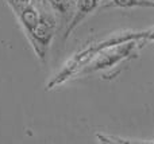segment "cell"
Listing matches in <instances>:
<instances>
[{"mask_svg":"<svg viewBox=\"0 0 154 144\" xmlns=\"http://www.w3.org/2000/svg\"><path fill=\"white\" fill-rule=\"evenodd\" d=\"M15 15L18 16L19 22H20V26L23 27L24 32H26V37L35 28L38 20H39V10H38V7L34 3H31V4H29L27 7L22 8Z\"/></svg>","mask_w":154,"mask_h":144,"instance_id":"obj_4","label":"cell"},{"mask_svg":"<svg viewBox=\"0 0 154 144\" xmlns=\"http://www.w3.org/2000/svg\"><path fill=\"white\" fill-rule=\"evenodd\" d=\"M45 1H46V0H31V3H34V4H35V3H37V4H43Z\"/></svg>","mask_w":154,"mask_h":144,"instance_id":"obj_8","label":"cell"},{"mask_svg":"<svg viewBox=\"0 0 154 144\" xmlns=\"http://www.w3.org/2000/svg\"><path fill=\"white\" fill-rule=\"evenodd\" d=\"M100 3H101V0H76L75 11H73L72 18H70L69 23H68L66 28H65L62 39L66 40L68 38L70 37V34L84 22V19L87 18L88 15H91L93 11L97 10Z\"/></svg>","mask_w":154,"mask_h":144,"instance_id":"obj_3","label":"cell"},{"mask_svg":"<svg viewBox=\"0 0 154 144\" xmlns=\"http://www.w3.org/2000/svg\"><path fill=\"white\" fill-rule=\"evenodd\" d=\"M43 4H41L42 8H38L39 20H38L35 28L27 35V38L30 40L31 47L34 48L35 55L39 58L41 62L45 63L46 58H48L49 47H50L51 40L57 31V16L54 15L51 10L43 7Z\"/></svg>","mask_w":154,"mask_h":144,"instance_id":"obj_1","label":"cell"},{"mask_svg":"<svg viewBox=\"0 0 154 144\" xmlns=\"http://www.w3.org/2000/svg\"><path fill=\"white\" fill-rule=\"evenodd\" d=\"M46 3L49 4L54 15L60 16L64 20H68L69 12L73 10V5H75V0H46Z\"/></svg>","mask_w":154,"mask_h":144,"instance_id":"obj_5","label":"cell"},{"mask_svg":"<svg viewBox=\"0 0 154 144\" xmlns=\"http://www.w3.org/2000/svg\"><path fill=\"white\" fill-rule=\"evenodd\" d=\"M8 5L12 8V11L15 13H18L22 8L27 7L29 4H31V0H7Z\"/></svg>","mask_w":154,"mask_h":144,"instance_id":"obj_7","label":"cell"},{"mask_svg":"<svg viewBox=\"0 0 154 144\" xmlns=\"http://www.w3.org/2000/svg\"><path fill=\"white\" fill-rule=\"evenodd\" d=\"M118 7V8H154V0H109L104 8Z\"/></svg>","mask_w":154,"mask_h":144,"instance_id":"obj_6","label":"cell"},{"mask_svg":"<svg viewBox=\"0 0 154 144\" xmlns=\"http://www.w3.org/2000/svg\"><path fill=\"white\" fill-rule=\"evenodd\" d=\"M139 40H130V42L122 43V45H116L112 47L104 48L101 50L81 72L79 73V75H87L91 73L100 72V70H107L111 67L119 65L120 62L130 59L133 57H135V50L138 46Z\"/></svg>","mask_w":154,"mask_h":144,"instance_id":"obj_2","label":"cell"},{"mask_svg":"<svg viewBox=\"0 0 154 144\" xmlns=\"http://www.w3.org/2000/svg\"><path fill=\"white\" fill-rule=\"evenodd\" d=\"M75 1H76V0H75Z\"/></svg>","mask_w":154,"mask_h":144,"instance_id":"obj_9","label":"cell"}]
</instances>
